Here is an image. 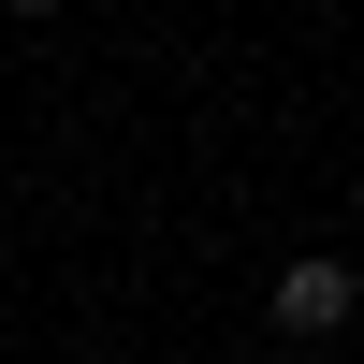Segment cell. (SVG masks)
<instances>
[{
    "label": "cell",
    "mask_w": 364,
    "mask_h": 364,
    "mask_svg": "<svg viewBox=\"0 0 364 364\" xmlns=\"http://www.w3.org/2000/svg\"><path fill=\"white\" fill-rule=\"evenodd\" d=\"M364 306V277L336 248H306V262H277V336H336V321Z\"/></svg>",
    "instance_id": "6da1fadb"
}]
</instances>
